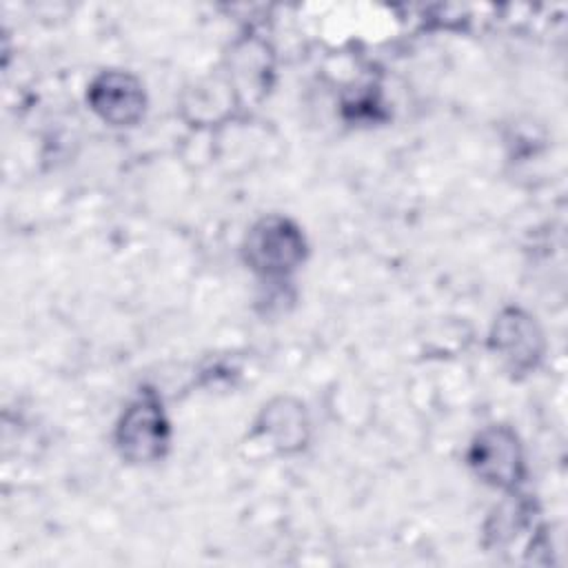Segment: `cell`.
<instances>
[{
  "instance_id": "cell-5",
  "label": "cell",
  "mask_w": 568,
  "mask_h": 568,
  "mask_svg": "<svg viewBox=\"0 0 568 568\" xmlns=\"http://www.w3.org/2000/svg\"><path fill=\"white\" fill-rule=\"evenodd\" d=\"M495 348L515 368H528L541 353V333L521 311H506L495 324Z\"/></svg>"
},
{
  "instance_id": "cell-6",
  "label": "cell",
  "mask_w": 568,
  "mask_h": 568,
  "mask_svg": "<svg viewBox=\"0 0 568 568\" xmlns=\"http://www.w3.org/2000/svg\"><path fill=\"white\" fill-rule=\"evenodd\" d=\"M266 433L273 435L275 444L282 448H293L306 439V417L297 404L280 399L264 410Z\"/></svg>"
},
{
  "instance_id": "cell-1",
  "label": "cell",
  "mask_w": 568,
  "mask_h": 568,
  "mask_svg": "<svg viewBox=\"0 0 568 568\" xmlns=\"http://www.w3.org/2000/svg\"><path fill=\"white\" fill-rule=\"evenodd\" d=\"M244 253L246 262L257 273L284 275L302 262L304 237L291 220L271 215L248 231Z\"/></svg>"
},
{
  "instance_id": "cell-3",
  "label": "cell",
  "mask_w": 568,
  "mask_h": 568,
  "mask_svg": "<svg viewBox=\"0 0 568 568\" xmlns=\"http://www.w3.org/2000/svg\"><path fill=\"white\" fill-rule=\"evenodd\" d=\"M89 102L102 120L124 126L140 120L144 111V91L133 75L109 71L91 84Z\"/></svg>"
},
{
  "instance_id": "cell-2",
  "label": "cell",
  "mask_w": 568,
  "mask_h": 568,
  "mask_svg": "<svg viewBox=\"0 0 568 568\" xmlns=\"http://www.w3.org/2000/svg\"><path fill=\"white\" fill-rule=\"evenodd\" d=\"M169 444V424L155 397H138L118 424V448L131 462H153Z\"/></svg>"
},
{
  "instance_id": "cell-4",
  "label": "cell",
  "mask_w": 568,
  "mask_h": 568,
  "mask_svg": "<svg viewBox=\"0 0 568 568\" xmlns=\"http://www.w3.org/2000/svg\"><path fill=\"white\" fill-rule=\"evenodd\" d=\"M470 464L486 481L495 486H513L521 470L517 437L506 428L484 430L473 444Z\"/></svg>"
}]
</instances>
